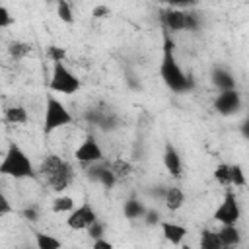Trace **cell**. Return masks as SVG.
I'll list each match as a JSON object with an SVG mask.
<instances>
[{
	"label": "cell",
	"mask_w": 249,
	"mask_h": 249,
	"mask_svg": "<svg viewBox=\"0 0 249 249\" xmlns=\"http://www.w3.org/2000/svg\"><path fill=\"white\" fill-rule=\"evenodd\" d=\"M160 76L163 84L175 91V93H185L193 89V80L181 70L177 58H175V41L171 33L161 27V60H160Z\"/></svg>",
	"instance_id": "6da1fadb"
},
{
	"label": "cell",
	"mask_w": 249,
	"mask_h": 249,
	"mask_svg": "<svg viewBox=\"0 0 249 249\" xmlns=\"http://www.w3.org/2000/svg\"><path fill=\"white\" fill-rule=\"evenodd\" d=\"M37 173L41 175L45 185L49 189H53L54 193H58V195H62L70 187V183L74 179V167L64 158H60L56 154L45 156L41 160V163H39Z\"/></svg>",
	"instance_id": "7a4b0ae2"
},
{
	"label": "cell",
	"mask_w": 249,
	"mask_h": 249,
	"mask_svg": "<svg viewBox=\"0 0 249 249\" xmlns=\"http://www.w3.org/2000/svg\"><path fill=\"white\" fill-rule=\"evenodd\" d=\"M0 173L14 179H33L37 175V169L33 167L29 156L16 142H10L0 161Z\"/></svg>",
	"instance_id": "3957f363"
},
{
	"label": "cell",
	"mask_w": 249,
	"mask_h": 249,
	"mask_svg": "<svg viewBox=\"0 0 249 249\" xmlns=\"http://www.w3.org/2000/svg\"><path fill=\"white\" fill-rule=\"evenodd\" d=\"M74 121L72 113L68 111V107L56 99L53 93H47L45 99V119H43V132L45 134H53L54 130L70 124Z\"/></svg>",
	"instance_id": "277c9868"
},
{
	"label": "cell",
	"mask_w": 249,
	"mask_h": 249,
	"mask_svg": "<svg viewBox=\"0 0 249 249\" xmlns=\"http://www.w3.org/2000/svg\"><path fill=\"white\" fill-rule=\"evenodd\" d=\"M80 80L76 78V74L64 64V62H54L53 64V72H51V80H49V89L62 93V95H72L80 89Z\"/></svg>",
	"instance_id": "5b68a950"
},
{
	"label": "cell",
	"mask_w": 249,
	"mask_h": 249,
	"mask_svg": "<svg viewBox=\"0 0 249 249\" xmlns=\"http://www.w3.org/2000/svg\"><path fill=\"white\" fill-rule=\"evenodd\" d=\"M239 216H241V208H239V204H237V198H235V195H233V191H226V195H224V200L220 202V206L214 210V220L216 222H220L222 226H235L237 224V220H239Z\"/></svg>",
	"instance_id": "8992f818"
},
{
	"label": "cell",
	"mask_w": 249,
	"mask_h": 249,
	"mask_svg": "<svg viewBox=\"0 0 249 249\" xmlns=\"http://www.w3.org/2000/svg\"><path fill=\"white\" fill-rule=\"evenodd\" d=\"M74 158H76L80 163H84V165H93V163L105 161V154H103L101 146L97 144V140H95L91 134H88V136L84 138V142L76 148Z\"/></svg>",
	"instance_id": "52a82bcc"
},
{
	"label": "cell",
	"mask_w": 249,
	"mask_h": 249,
	"mask_svg": "<svg viewBox=\"0 0 249 249\" xmlns=\"http://www.w3.org/2000/svg\"><path fill=\"white\" fill-rule=\"evenodd\" d=\"M97 222V214H95V210H93V206L89 204V202H82L78 208H74L70 214H68V218H66V226L70 228V230H76V231H80V230H88L89 226H93Z\"/></svg>",
	"instance_id": "ba28073f"
},
{
	"label": "cell",
	"mask_w": 249,
	"mask_h": 249,
	"mask_svg": "<svg viewBox=\"0 0 249 249\" xmlns=\"http://www.w3.org/2000/svg\"><path fill=\"white\" fill-rule=\"evenodd\" d=\"M214 109L222 117H231L241 109V93L237 89L230 91H220L218 97L214 99Z\"/></svg>",
	"instance_id": "9c48e42d"
},
{
	"label": "cell",
	"mask_w": 249,
	"mask_h": 249,
	"mask_svg": "<svg viewBox=\"0 0 249 249\" xmlns=\"http://www.w3.org/2000/svg\"><path fill=\"white\" fill-rule=\"evenodd\" d=\"M160 19H161V27H165L169 33L185 31V10H179V8L161 10Z\"/></svg>",
	"instance_id": "30bf717a"
},
{
	"label": "cell",
	"mask_w": 249,
	"mask_h": 249,
	"mask_svg": "<svg viewBox=\"0 0 249 249\" xmlns=\"http://www.w3.org/2000/svg\"><path fill=\"white\" fill-rule=\"evenodd\" d=\"M88 177H89L91 181H95V183H101L105 189H111V187H115V183H117V177L113 175L109 163H105V161L89 165V167H88Z\"/></svg>",
	"instance_id": "8fae6325"
},
{
	"label": "cell",
	"mask_w": 249,
	"mask_h": 249,
	"mask_svg": "<svg viewBox=\"0 0 249 249\" xmlns=\"http://www.w3.org/2000/svg\"><path fill=\"white\" fill-rule=\"evenodd\" d=\"M163 165L167 169L169 175L173 177H179L183 173V163H181V156L179 152L175 150V146L171 142L165 144V150H163Z\"/></svg>",
	"instance_id": "7c38bea8"
},
{
	"label": "cell",
	"mask_w": 249,
	"mask_h": 249,
	"mask_svg": "<svg viewBox=\"0 0 249 249\" xmlns=\"http://www.w3.org/2000/svg\"><path fill=\"white\" fill-rule=\"evenodd\" d=\"M161 233L165 237V241H169L171 245H181L183 239L187 237V228L175 222H160Z\"/></svg>",
	"instance_id": "4fadbf2b"
},
{
	"label": "cell",
	"mask_w": 249,
	"mask_h": 249,
	"mask_svg": "<svg viewBox=\"0 0 249 249\" xmlns=\"http://www.w3.org/2000/svg\"><path fill=\"white\" fill-rule=\"evenodd\" d=\"M212 84L220 89V91H230V89H235V78L230 70L226 68H220L216 66L212 70Z\"/></svg>",
	"instance_id": "5bb4252c"
},
{
	"label": "cell",
	"mask_w": 249,
	"mask_h": 249,
	"mask_svg": "<svg viewBox=\"0 0 249 249\" xmlns=\"http://www.w3.org/2000/svg\"><path fill=\"white\" fill-rule=\"evenodd\" d=\"M218 237H220L224 249H233L241 241V233H239L237 226H222L218 230Z\"/></svg>",
	"instance_id": "9a60e30c"
},
{
	"label": "cell",
	"mask_w": 249,
	"mask_h": 249,
	"mask_svg": "<svg viewBox=\"0 0 249 249\" xmlns=\"http://www.w3.org/2000/svg\"><path fill=\"white\" fill-rule=\"evenodd\" d=\"M163 202H165L167 210H171V212L179 210L185 204V193H183V189H179V187H167L165 196H163Z\"/></svg>",
	"instance_id": "2e32d148"
},
{
	"label": "cell",
	"mask_w": 249,
	"mask_h": 249,
	"mask_svg": "<svg viewBox=\"0 0 249 249\" xmlns=\"http://www.w3.org/2000/svg\"><path fill=\"white\" fill-rule=\"evenodd\" d=\"M123 212H124V216H126L128 220H136V218H144V216H146V212H148V208H146L138 198L130 196V198L124 202Z\"/></svg>",
	"instance_id": "e0dca14e"
},
{
	"label": "cell",
	"mask_w": 249,
	"mask_h": 249,
	"mask_svg": "<svg viewBox=\"0 0 249 249\" xmlns=\"http://www.w3.org/2000/svg\"><path fill=\"white\" fill-rule=\"evenodd\" d=\"M198 249H224L218 231L214 230H202L200 237H198Z\"/></svg>",
	"instance_id": "ac0fdd59"
},
{
	"label": "cell",
	"mask_w": 249,
	"mask_h": 249,
	"mask_svg": "<svg viewBox=\"0 0 249 249\" xmlns=\"http://www.w3.org/2000/svg\"><path fill=\"white\" fill-rule=\"evenodd\" d=\"M76 208V202H74V198L72 196H68V195H56L54 198H53V202H51V210L54 212V214H62V212H72Z\"/></svg>",
	"instance_id": "d6986e66"
},
{
	"label": "cell",
	"mask_w": 249,
	"mask_h": 249,
	"mask_svg": "<svg viewBox=\"0 0 249 249\" xmlns=\"http://www.w3.org/2000/svg\"><path fill=\"white\" fill-rule=\"evenodd\" d=\"M4 121L10 123V124H25L27 123V111H25V107H21V105L8 107L4 111Z\"/></svg>",
	"instance_id": "ffe728a7"
},
{
	"label": "cell",
	"mask_w": 249,
	"mask_h": 249,
	"mask_svg": "<svg viewBox=\"0 0 249 249\" xmlns=\"http://www.w3.org/2000/svg\"><path fill=\"white\" fill-rule=\"evenodd\" d=\"M35 245H37V249H62L60 239H56L54 235L45 233V231H35Z\"/></svg>",
	"instance_id": "44dd1931"
},
{
	"label": "cell",
	"mask_w": 249,
	"mask_h": 249,
	"mask_svg": "<svg viewBox=\"0 0 249 249\" xmlns=\"http://www.w3.org/2000/svg\"><path fill=\"white\" fill-rule=\"evenodd\" d=\"M109 167H111L113 175L117 177V181H121V179H124V177L132 175V163H130V161H126V160H123V158L113 160V161L109 163Z\"/></svg>",
	"instance_id": "7402d4cb"
},
{
	"label": "cell",
	"mask_w": 249,
	"mask_h": 249,
	"mask_svg": "<svg viewBox=\"0 0 249 249\" xmlns=\"http://www.w3.org/2000/svg\"><path fill=\"white\" fill-rule=\"evenodd\" d=\"M31 51H33V47H31L29 43H25V41H12V43L8 45V53H10V56H12L14 60L25 58L27 54H31Z\"/></svg>",
	"instance_id": "603a6c76"
},
{
	"label": "cell",
	"mask_w": 249,
	"mask_h": 249,
	"mask_svg": "<svg viewBox=\"0 0 249 249\" xmlns=\"http://www.w3.org/2000/svg\"><path fill=\"white\" fill-rule=\"evenodd\" d=\"M247 177L239 163H230V187H245Z\"/></svg>",
	"instance_id": "cb8c5ba5"
},
{
	"label": "cell",
	"mask_w": 249,
	"mask_h": 249,
	"mask_svg": "<svg viewBox=\"0 0 249 249\" xmlns=\"http://www.w3.org/2000/svg\"><path fill=\"white\" fill-rule=\"evenodd\" d=\"M56 16H58V19L62 21V23H74V12H72V6H70V2H66V0H60L58 4H56Z\"/></svg>",
	"instance_id": "d4e9b609"
},
{
	"label": "cell",
	"mask_w": 249,
	"mask_h": 249,
	"mask_svg": "<svg viewBox=\"0 0 249 249\" xmlns=\"http://www.w3.org/2000/svg\"><path fill=\"white\" fill-rule=\"evenodd\" d=\"M214 179L224 185V187H230V163H218L214 167Z\"/></svg>",
	"instance_id": "484cf974"
},
{
	"label": "cell",
	"mask_w": 249,
	"mask_h": 249,
	"mask_svg": "<svg viewBox=\"0 0 249 249\" xmlns=\"http://www.w3.org/2000/svg\"><path fill=\"white\" fill-rule=\"evenodd\" d=\"M47 54H49V58H51L53 64H54V62H64V58H66V49H62V47H58V45H51Z\"/></svg>",
	"instance_id": "4316f807"
},
{
	"label": "cell",
	"mask_w": 249,
	"mask_h": 249,
	"mask_svg": "<svg viewBox=\"0 0 249 249\" xmlns=\"http://www.w3.org/2000/svg\"><path fill=\"white\" fill-rule=\"evenodd\" d=\"M103 233H105V224H101L99 220H97L93 226H89V228H88V235H89L93 241H95V239H101V237H103Z\"/></svg>",
	"instance_id": "83f0119b"
},
{
	"label": "cell",
	"mask_w": 249,
	"mask_h": 249,
	"mask_svg": "<svg viewBox=\"0 0 249 249\" xmlns=\"http://www.w3.org/2000/svg\"><path fill=\"white\" fill-rule=\"evenodd\" d=\"M12 23H14V16L10 14V10L4 4H0V27L4 29V27H10Z\"/></svg>",
	"instance_id": "f1b7e54d"
},
{
	"label": "cell",
	"mask_w": 249,
	"mask_h": 249,
	"mask_svg": "<svg viewBox=\"0 0 249 249\" xmlns=\"http://www.w3.org/2000/svg\"><path fill=\"white\" fill-rule=\"evenodd\" d=\"M198 16L193 12H185V29L187 31H196L198 29Z\"/></svg>",
	"instance_id": "f546056e"
},
{
	"label": "cell",
	"mask_w": 249,
	"mask_h": 249,
	"mask_svg": "<svg viewBox=\"0 0 249 249\" xmlns=\"http://www.w3.org/2000/svg\"><path fill=\"white\" fill-rule=\"evenodd\" d=\"M91 16H93L95 19H103V18H109V16H111V8H109V6H105V4H97V6H93V10H91Z\"/></svg>",
	"instance_id": "4dcf8cb0"
},
{
	"label": "cell",
	"mask_w": 249,
	"mask_h": 249,
	"mask_svg": "<svg viewBox=\"0 0 249 249\" xmlns=\"http://www.w3.org/2000/svg\"><path fill=\"white\" fill-rule=\"evenodd\" d=\"M12 212H14V208H12L10 200H8V196L2 193V195H0V216H8V214H12Z\"/></svg>",
	"instance_id": "1f68e13d"
},
{
	"label": "cell",
	"mask_w": 249,
	"mask_h": 249,
	"mask_svg": "<svg viewBox=\"0 0 249 249\" xmlns=\"http://www.w3.org/2000/svg\"><path fill=\"white\" fill-rule=\"evenodd\" d=\"M144 222H146L148 226H156V224H160V222H161V220H160V212H158V210H154V208H152V210H148V212H146V216H144Z\"/></svg>",
	"instance_id": "d6a6232c"
},
{
	"label": "cell",
	"mask_w": 249,
	"mask_h": 249,
	"mask_svg": "<svg viewBox=\"0 0 249 249\" xmlns=\"http://www.w3.org/2000/svg\"><path fill=\"white\" fill-rule=\"evenodd\" d=\"M21 214H23V218H25L27 222H37V218H39V210H37L35 206H31V208H25Z\"/></svg>",
	"instance_id": "836d02e7"
},
{
	"label": "cell",
	"mask_w": 249,
	"mask_h": 249,
	"mask_svg": "<svg viewBox=\"0 0 249 249\" xmlns=\"http://www.w3.org/2000/svg\"><path fill=\"white\" fill-rule=\"evenodd\" d=\"M91 249H113V243L101 237V239H95V241H93V247H91Z\"/></svg>",
	"instance_id": "e575fe53"
},
{
	"label": "cell",
	"mask_w": 249,
	"mask_h": 249,
	"mask_svg": "<svg viewBox=\"0 0 249 249\" xmlns=\"http://www.w3.org/2000/svg\"><path fill=\"white\" fill-rule=\"evenodd\" d=\"M239 132H241V136H243L245 140H249V117L239 124Z\"/></svg>",
	"instance_id": "d590c367"
},
{
	"label": "cell",
	"mask_w": 249,
	"mask_h": 249,
	"mask_svg": "<svg viewBox=\"0 0 249 249\" xmlns=\"http://www.w3.org/2000/svg\"><path fill=\"white\" fill-rule=\"evenodd\" d=\"M18 249H25V247H18Z\"/></svg>",
	"instance_id": "8d00e7d4"
}]
</instances>
